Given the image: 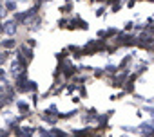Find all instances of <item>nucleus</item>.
<instances>
[{
	"label": "nucleus",
	"mask_w": 154,
	"mask_h": 137,
	"mask_svg": "<svg viewBox=\"0 0 154 137\" xmlns=\"http://www.w3.org/2000/svg\"><path fill=\"white\" fill-rule=\"evenodd\" d=\"M18 108H20V110H22V112H27V110H29V106H27V105H26V103H22V101H20V103H18Z\"/></svg>",
	"instance_id": "nucleus-4"
},
{
	"label": "nucleus",
	"mask_w": 154,
	"mask_h": 137,
	"mask_svg": "<svg viewBox=\"0 0 154 137\" xmlns=\"http://www.w3.org/2000/svg\"><path fill=\"white\" fill-rule=\"evenodd\" d=\"M4 60H6V56H2V52H0V63H2Z\"/></svg>",
	"instance_id": "nucleus-7"
},
{
	"label": "nucleus",
	"mask_w": 154,
	"mask_h": 137,
	"mask_svg": "<svg viewBox=\"0 0 154 137\" xmlns=\"http://www.w3.org/2000/svg\"><path fill=\"white\" fill-rule=\"evenodd\" d=\"M2 31L8 33V34H15V31H17V24H15V22H8L6 25H2Z\"/></svg>",
	"instance_id": "nucleus-2"
},
{
	"label": "nucleus",
	"mask_w": 154,
	"mask_h": 137,
	"mask_svg": "<svg viewBox=\"0 0 154 137\" xmlns=\"http://www.w3.org/2000/svg\"><path fill=\"white\" fill-rule=\"evenodd\" d=\"M4 45L6 47H13L15 45V40H8V42H4Z\"/></svg>",
	"instance_id": "nucleus-5"
},
{
	"label": "nucleus",
	"mask_w": 154,
	"mask_h": 137,
	"mask_svg": "<svg viewBox=\"0 0 154 137\" xmlns=\"http://www.w3.org/2000/svg\"><path fill=\"white\" fill-rule=\"evenodd\" d=\"M0 31H2V24H0Z\"/></svg>",
	"instance_id": "nucleus-8"
},
{
	"label": "nucleus",
	"mask_w": 154,
	"mask_h": 137,
	"mask_svg": "<svg viewBox=\"0 0 154 137\" xmlns=\"http://www.w3.org/2000/svg\"><path fill=\"white\" fill-rule=\"evenodd\" d=\"M141 130H143V133H145V135H150V132H152L150 123H143V124H141Z\"/></svg>",
	"instance_id": "nucleus-3"
},
{
	"label": "nucleus",
	"mask_w": 154,
	"mask_h": 137,
	"mask_svg": "<svg viewBox=\"0 0 154 137\" xmlns=\"http://www.w3.org/2000/svg\"><path fill=\"white\" fill-rule=\"evenodd\" d=\"M4 15H6V11H4V7H2V6H0V18H2Z\"/></svg>",
	"instance_id": "nucleus-6"
},
{
	"label": "nucleus",
	"mask_w": 154,
	"mask_h": 137,
	"mask_svg": "<svg viewBox=\"0 0 154 137\" xmlns=\"http://www.w3.org/2000/svg\"><path fill=\"white\" fill-rule=\"evenodd\" d=\"M33 60V51L29 49V47H20L18 49V61L22 63V65H26V63H29Z\"/></svg>",
	"instance_id": "nucleus-1"
}]
</instances>
